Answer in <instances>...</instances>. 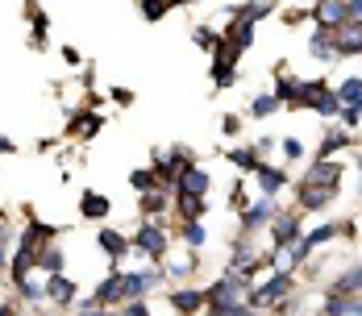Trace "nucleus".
<instances>
[{
	"instance_id": "obj_1",
	"label": "nucleus",
	"mask_w": 362,
	"mask_h": 316,
	"mask_svg": "<svg viewBox=\"0 0 362 316\" xmlns=\"http://www.w3.org/2000/svg\"><path fill=\"white\" fill-rule=\"evenodd\" d=\"M291 291V271H279L271 283H262V287H254L250 295H246V308H267V304H275L279 295H288Z\"/></svg>"
},
{
	"instance_id": "obj_2",
	"label": "nucleus",
	"mask_w": 362,
	"mask_h": 316,
	"mask_svg": "<svg viewBox=\"0 0 362 316\" xmlns=\"http://www.w3.org/2000/svg\"><path fill=\"white\" fill-rule=\"evenodd\" d=\"M134 250H142V254H150V258L158 262V258H167L171 242H167V233H163L158 225H142V229H138V238H134Z\"/></svg>"
},
{
	"instance_id": "obj_3",
	"label": "nucleus",
	"mask_w": 362,
	"mask_h": 316,
	"mask_svg": "<svg viewBox=\"0 0 362 316\" xmlns=\"http://www.w3.org/2000/svg\"><path fill=\"white\" fill-rule=\"evenodd\" d=\"M154 283H163V271H129V275H121V300H138Z\"/></svg>"
},
{
	"instance_id": "obj_4",
	"label": "nucleus",
	"mask_w": 362,
	"mask_h": 316,
	"mask_svg": "<svg viewBox=\"0 0 362 316\" xmlns=\"http://www.w3.org/2000/svg\"><path fill=\"white\" fill-rule=\"evenodd\" d=\"M271 238H275V250H291L296 238H300V216H296V212H275Z\"/></svg>"
},
{
	"instance_id": "obj_5",
	"label": "nucleus",
	"mask_w": 362,
	"mask_h": 316,
	"mask_svg": "<svg viewBox=\"0 0 362 316\" xmlns=\"http://www.w3.org/2000/svg\"><path fill=\"white\" fill-rule=\"evenodd\" d=\"M267 221H275V200L267 196V200H258L254 209H242V233L250 238L254 229H262Z\"/></svg>"
},
{
	"instance_id": "obj_6",
	"label": "nucleus",
	"mask_w": 362,
	"mask_h": 316,
	"mask_svg": "<svg viewBox=\"0 0 362 316\" xmlns=\"http://www.w3.org/2000/svg\"><path fill=\"white\" fill-rule=\"evenodd\" d=\"M300 183H308V187H337L341 183V163H329V158H321L308 175L300 179Z\"/></svg>"
},
{
	"instance_id": "obj_7",
	"label": "nucleus",
	"mask_w": 362,
	"mask_h": 316,
	"mask_svg": "<svg viewBox=\"0 0 362 316\" xmlns=\"http://www.w3.org/2000/svg\"><path fill=\"white\" fill-rule=\"evenodd\" d=\"M308 50H313V59H321V63H333V59H341L337 54V30H317L313 34V42H308Z\"/></svg>"
},
{
	"instance_id": "obj_8",
	"label": "nucleus",
	"mask_w": 362,
	"mask_h": 316,
	"mask_svg": "<svg viewBox=\"0 0 362 316\" xmlns=\"http://www.w3.org/2000/svg\"><path fill=\"white\" fill-rule=\"evenodd\" d=\"M317 21L325 25V30H337V25H346V0H317Z\"/></svg>"
},
{
	"instance_id": "obj_9",
	"label": "nucleus",
	"mask_w": 362,
	"mask_h": 316,
	"mask_svg": "<svg viewBox=\"0 0 362 316\" xmlns=\"http://www.w3.org/2000/svg\"><path fill=\"white\" fill-rule=\"evenodd\" d=\"M333 196H337V187H308V183H300V209H308V212H321L325 204H333Z\"/></svg>"
},
{
	"instance_id": "obj_10",
	"label": "nucleus",
	"mask_w": 362,
	"mask_h": 316,
	"mask_svg": "<svg viewBox=\"0 0 362 316\" xmlns=\"http://www.w3.org/2000/svg\"><path fill=\"white\" fill-rule=\"evenodd\" d=\"M46 300H54L59 308H67V304L75 300V283L63 279V275L54 271V275H50V283H46Z\"/></svg>"
},
{
	"instance_id": "obj_11",
	"label": "nucleus",
	"mask_w": 362,
	"mask_h": 316,
	"mask_svg": "<svg viewBox=\"0 0 362 316\" xmlns=\"http://www.w3.org/2000/svg\"><path fill=\"white\" fill-rule=\"evenodd\" d=\"M180 192L204 196V192H209V171H204V167H183L180 171Z\"/></svg>"
},
{
	"instance_id": "obj_12",
	"label": "nucleus",
	"mask_w": 362,
	"mask_h": 316,
	"mask_svg": "<svg viewBox=\"0 0 362 316\" xmlns=\"http://www.w3.org/2000/svg\"><path fill=\"white\" fill-rule=\"evenodd\" d=\"M358 291H362V262L350 267V271H341V275L333 279V291H329V295H358Z\"/></svg>"
},
{
	"instance_id": "obj_13",
	"label": "nucleus",
	"mask_w": 362,
	"mask_h": 316,
	"mask_svg": "<svg viewBox=\"0 0 362 316\" xmlns=\"http://www.w3.org/2000/svg\"><path fill=\"white\" fill-rule=\"evenodd\" d=\"M325 316H362V300L358 295H329Z\"/></svg>"
},
{
	"instance_id": "obj_14",
	"label": "nucleus",
	"mask_w": 362,
	"mask_h": 316,
	"mask_svg": "<svg viewBox=\"0 0 362 316\" xmlns=\"http://www.w3.org/2000/svg\"><path fill=\"white\" fill-rule=\"evenodd\" d=\"M254 175H258V187H262L267 196H275V192L288 183V175H284V171H275V167H267V163H258V171H254Z\"/></svg>"
},
{
	"instance_id": "obj_15",
	"label": "nucleus",
	"mask_w": 362,
	"mask_h": 316,
	"mask_svg": "<svg viewBox=\"0 0 362 316\" xmlns=\"http://www.w3.org/2000/svg\"><path fill=\"white\" fill-rule=\"evenodd\" d=\"M109 196H100V192H83V216H88V221H96V216H109Z\"/></svg>"
},
{
	"instance_id": "obj_16",
	"label": "nucleus",
	"mask_w": 362,
	"mask_h": 316,
	"mask_svg": "<svg viewBox=\"0 0 362 316\" xmlns=\"http://www.w3.org/2000/svg\"><path fill=\"white\" fill-rule=\"evenodd\" d=\"M96 242L109 250L112 258H125V254H129V242H125V238H121L117 229H100V233H96Z\"/></svg>"
},
{
	"instance_id": "obj_17",
	"label": "nucleus",
	"mask_w": 362,
	"mask_h": 316,
	"mask_svg": "<svg viewBox=\"0 0 362 316\" xmlns=\"http://www.w3.org/2000/svg\"><path fill=\"white\" fill-rule=\"evenodd\" d=\"M337 54H362V25H350L346 34H337Z\"/></svg>"
},
{
	"instance_id": "obj_18",
	"label": "nucleus",
	"mask_w": 362,
	"mask_h": 316,
	"mask_svg": "<svg viewBox=\"0 0 362 316\" xmlns=\"http://www.w3.org/2000/svg\"><path fill=\"white\" fill-rule=\"evenodd\" d=\"M67 129H71L75 138H92V134L100 129V117H96V112H79V117H71Z\"/></svg>"
},
{
	"instance_id": "obj_19",
	"label": "nucleus",
	"mask_w": 362,
	"mask_h": 316,
	"mask_svg": "<svg viewBox=\"0 0 362 316\" xmlns=\"http://www.w3.org/2000/svg\"><path fill=\"white\" fill-rule=\"evenodd\" d=\"M225 158H229V163H233L238 171H258V150H254V146H242V150H229Z\"/></svg>"
},
{
	"instance_id": "obj_20",
	"label": "nucleus",
	"mask_w": 362,
	"mask_h": 316,
	"mask_svg": "<svg viewBox=\"0 0 362 316\" xmlns=\"http://www.w3.org/2000/svg\"><path fill=\"white\" fill-rule=\"evenodd\" d=\"M171 304L187 316V312H196V308L204 304V291H175V295H171Z\"/></svg>"
},
{
	"instance_id": "obj_21",
	"label": "nucleus",
	"mask_w": 362,
	"mask_h": 316,
	"mask_svg": "<svg viewBox=\"0 0 362 316\" xmlns=\"http://www.w3.org/2000/svg\"><path fill=\"white\" fill-rule=\"evenodd\" d=\"M180 212L187 216V221L204 216V196H192V192H180Z\"/></svg>"
},
{
	"instance_id": "obj_22",
	"label": "nucleus",
	"mask_w": 362,
	"mask_h": 316,
	"mask_svg": "<svg viewBox=\"0 0 362 316\" xmlns=\"http://www.w3.org/2000/svg\"><path fill=\"white\" fill-rule=\"evenodd\" d=\"M346 146H354V138H350L346 129H333V134H329V138L321 141V158H329L333 150H346Z\"/></svg>"
},
{
	"instance_id": "obj_23",
	"label": "nucleus",
	"mask_w": 362,
	"mask_h": 316,
	"mask_svg": "<svg viewBox=\"0 0 362 316\" xmlns=\"http://www.w3.org/2000/svg\"><path fill=\"white\" fill-rule=\"evenodd\" d=\"M337 100H341V105H354V100H362V75L346 79V83L337 88Z\"/></svg>"
},
{
	"instance_id": "obj_24",
	"label": "nucleus",
	"mask_w": 362,
	"mask_h": 316,
	"mask_svg": "<svg viewBox=\"0 0 362 316\" xmlns=\"http://www.w3.org/2000/svg\"><path fill=\"white\" fill-rule=\"evenodd\" d=\"M142 212H146V216L167 212V196H163V192H146V196H142Z\"/></svg>"
},
{
	"instance_id": "obj_25",
	"label": "nucleus",
	"mask_w": 362,
	"mask_h": 316,
	"mask_svg": "<svg viewBox=\"0 0 362 316\" xmlns=\"http://www.w3.org/2000/svg\"><path fill=\"white\" fill-rule=\"evenodd\" d=\"M204 238H209V233H204V225H200V221H187V225H183V242H187L192 250L204 246Z\"/></svg>"
},
{
	"instance_id": "obj_26",
	"label": "nucleus",
	"mask_w": 362,
	"mask_h": 316,
	"mask_svg": "<svg viewBox=\"0 0 362 316\" xmlns=\"http://www.w3.org/2000/svg\"><path fill=\"white\" fill-rule=\"evenodd\" d=\"M279 108V96H254V105H250V117H271Z\"/></svg>"
},
{
	"instance_id": "obj_27",
	"label": "nucleus",
	"mask_w": 362,
	"mask_h": 316,
	"mask_svg": "<svg viewBox=\"0 0 362 316\" xmlns=\"http://www.w3.org/2000/svg\"><path fill=\"white\" fill-rule=\"evenodd\" d=\"M34 267H42V271H50V275H54V271L63 267V254H59V250H42V254H37V262H34Z\"/></svg>"
},
{
	"instance_id": "obj_28",
	"label": "nucleus",
	"mask_w": 362,
	"mask_h": 316,
	"mask_svg": "<svg viewBox=\"0 0 362 316\" xmlns=\"http://www.w3.org/2000/svg\"><path fill=\"white\" fill-rule=\"evenodd\" d=\"M313 108H317V112H325V117H337V112H341V100H337V92H325Z\"/></svg>"
},
{
	"instance_id": "obj_29",
	"label": "nucleus",
	"mask_w": 362,
	"mask_h": 316,
	"mask_svg": "<svg viewBox=\"0 0 362 316\" xmlns=\"http://www.w3.org/2000/svg\"><path fill=\"white\" fill-rule=\"evenodd\" d=\"M129 183H134L138 192H154V183H158V175H154V171H134V175H129Z\"/></svg>"
},
{
	"instance_id": "obj_30",
	"label": "nucleus",
	"mask_w": 362,
	"mask_h": 316,
	"mask_svg": "<svg viewBox=\"0 0 362 316\" xmlns=\"http://www.w3.org/2000/svg\"><path fill=\"white\" fill-rule=\"evenodd\" d=\"M167 4H171V0H142V13H146V21H158V17L167 13Z\"/></svg>"
},
{
	"instance_id": "obj_31",
	"label": "nucleus",
	"mask_w": 362,
	"mask_h": 316,
	"mask_svg": "<svg viewBox=\"0 0 362 316\" xmlns=\"http://www.w3.org/2000/svg\"><path fill=\"white\" fill-rule=\"evenodd\" d=\"M192 42H196L200 50H217V42H221V37L213 34V30H196V34H192Z\"/></svg>"
},
{
	"instance_id": "obj_32",
	"label": "nucleus",
	"mask_w": 362,
	"mask_h": 316,
	"mask_svg": "<svg viewBox=\"0 0 362 316\" xmlns=\"http://www.w3.org/2000/svg\"><path fill=\"white\" fill-rule=\"evenodd\" d=\"M346 21L350 25H362V0H346Z\"/></svg>"
},
{
	"instance_id": "obj_33",
	"label": "nucleus",
	"mask_w": 362,
	"mask_h": 316,
	"mask_svg": "<svg viewBox=\"0 0 362 316\" xmlns=\"http://www.w3.org/2000/svg\"><path fill=\"white\" fill-rule=\"evenodd\" d=\"M17 287H21V295H25V300H42V295H46V291H42L37 283H30V279H17Z\"/></svg>"
},
{
	"instance_id": "obj_34",
	"label": "nucleus",
	"mask_w": 362,
	"mask_h": 316,
	"mask_svg": "<svg viewBox=\"0 0 362 316\" xmlns=\"http://www.w3.org/2000/svg\"><path fill=\"white\" fill-rule=\"evenodd\" d=\"M121 316H150V308H146L142 300H129V304H125V312Z\"/></svg>"
},
{
	"instance_id": "obj_35",
	"label": "nucleus",
	"mask_w": 362,
	"mask_h": 316,
	"mask_svg": "<svg viewBox=\"0 0 362 316\" xmlns=\"http://www.w3.org/2000/svg\"><path fill=\"white\" fill-rule=\"evenodd\" d=\"M221 129H225V134H233V138H238V129H242V121H238V117H233V112H229V117H225V121H221Z\"/></svg>"
},
{
	"instance_id": "obj_36",
	"label": "nucleus",
	"mask_w": 362,
	"mask_h": 316,
	"mask_svg": "<svg viewBox=\"0 0 362 316\" xmlns=\"http://www.w3.org/2000/svg\"><path fill=\"white\" fill-rule=\"evenodd\" d=\"M284 154H288V158H300V154H304V146H300L296 138H288V141H284Z\"/></svg>"
},
{
	"instance_id": "obj_37",
	"label": "nucleus",
	"mask_w": 362,
	"mask_h": 316,
	"mask_svg": "<svg viewBox=\"0 0 362 316\" xmlns=\"http://www.w3.org/2000/svg\"><path fill=\"white\" fill-rule=\"evenodd\" d=\"M341 121H346V125H358V121H362V112H358L354 105H350V108H341Z\"/></svg>"
},
{
	"instance_id": "obj_38",
	"label": "nucleus",
	"mask_w": 362,
	"mask_h": 316,
	"mask_svg": "<svg viewBox=\"0 0 362 316\" xmlns=\"http://www.w3.org/2000/svg\"><path fill=\"white\" fill-rule=\"evenodd\" d=\"M8 242H13V238H8V229L0 225V254H8Z\"/></svg>"
},
{
	"instance_id": "obj_39",
	"label": "nucleus",
	"mask_w": 362,
	"mask_h": 316,
	"mask_svg": "<svg viewBox=\"0 0 362 316\" xmlns=\"http://www.w3.org/2000/svg\"><path fill=\"white\" fill-rule=\"evenodd\" d=\"M75 316H109V312H105V308H79Z\"/></svg>"
},
{
	"instance_id": "obj_40",
	"label": "nucleus",
	"mask_w": 362,
	"mask_h": 316,
	"mask_svg": "<svg viewBox=\"0 0 362 316\" xmlns=\"http://www.w3.org/2000/svg\"><path fill=\"white\" fill-rule=\"evenodd\" d=\"M171 4H192V0H171Z\"/></svg>"
}]
</instances>
